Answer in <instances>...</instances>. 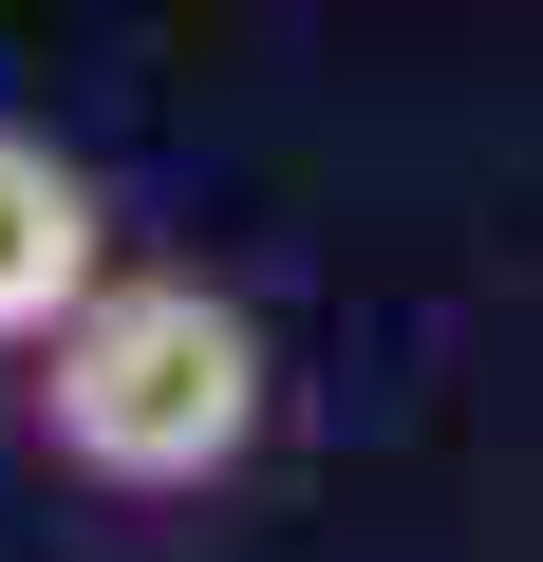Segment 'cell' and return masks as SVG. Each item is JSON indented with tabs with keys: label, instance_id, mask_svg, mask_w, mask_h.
<instances>
[{
	"label": "cell",
	"instance_id": "1",
	"mask_svg": "<svg viewBox=\"0 0 543 562\" xmlns=\"http://www.w3.org/2000/svg\"><path fill=\"white\" fill-rule=\"evenodd\" d=\"M20 431L76 506H225L282 431V357L225 281L188 262H113L94 301L20 357Z\"/></svg>",
	"mask_w": 543,
	"mask_h": 562
},
{
	"label": "cell",
	"instance_id": "2",
	"mask_svg": "<svg viewBox=\"0 0 543 562\" xmlns=\"http://www.w3.org/2000/svg\"><path fill=\"white\" fill-rule=\"evenodd\" d=\"M94 281H113V188H94L57 132L0 113V375H20V357L94 301Z\"/></svg>",
	"mask_w": 543,
	"mask_h": 562
}]
</instances>
